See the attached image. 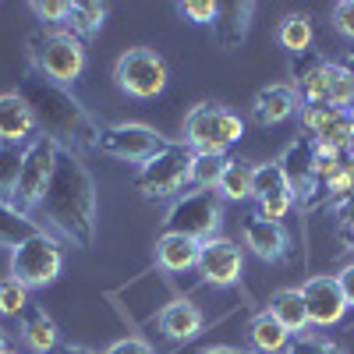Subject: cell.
<instances>
[{"mask_svg":"<svg viewBox=\"0 0 354 354\" xmlns=\"http://www.w3.org/2000/svg\"><path fill=\"white\" fill-rule=\"evenodd\" d=\"M43 220H50L64 238L78 248H93L96 245V227H100V209H96V185L88 177L85 163L71 153L61 149L57 156L53 181L39 202Z\"/></svg>","mask_w":354,"mask_h":354,"instance_id":"6da1fadb","label":"cell"},{"mask_svg":"<svg viewBox=\"0 0 354 354\" xmlns=\"http://www.w3.org/2000/svg\"><path fill=\"white\" fill-rule=\"evenodd\" d=\"M18 96L28 103V110H32L36 124L46 131V138H53L57 145L68 142L71 149H100L103 131L64 85L50 82L39 71H28L18 82Z\"/></svg>","mask_w":354,"mask_h":354,"instance_id":"7a4b0ae2","label":"cell"},{"mask_svg":"<svg viewBox=\"0 0 354 354\" xmlns=\"http://www.w3.org/2000/svg\"><path fill=\"white\" fill-rule=\"evenodd\" d=\"M294 75H298V96L305 106H351L354 103V78L344 64L322 61L312 50L294 57Z\"/></svg>","mask_w":354,"mask_h":354,"instance_id":"3957f363","label":"cell"},{"mask_svg":"<svg viewBox=\"0 0 354 354\" xmlns=\"http://www.w3.org/2000/svg\"><path fill=\"white\" fill-rule=\"evenodd\" d=\"M32 50V64L39 75H46L57 85H71L85 71V46L68 28H43V32L28 36Z\"/></svg>","mask_w":354,"mask_h":354,"instance_id":"277c9868","label":"cell"},{"mask_svg":"<svg viewBox=\"0 0 354 354\" xmlns=\"http://www.w3.org/2000/svg\"><path fill=\"white\" fill-rule=\"evenodd\" d=\"M241 135H245L241 117L216 106V103H198L185 117V145L192 153H220V156H227V149L234 142H241Z\"/></svg>","mask_w":354,"mask_h":354,"instance_id":"5b68a950","label":"cell"},{"mask_svg":"<svg viewBox=\"0 0 354 354\" xmlns=\"http://www.w3.org/2000/svg\"><path fill=\"white\" fill-rule=\"evenodd\" d=\"M220 223H223L220 192H188L170 205V213L163 220V227L170 234H185V238H192V241L216 238Z\"/></svg>","mask_w":354,"mask_h":354,"instance_id":"8992f818","label":"cell"},{"mask_svg":"<svg viewBox=\"0 0 354 354\" xmlns=\"http://www.w3.org/2000/svg\"><path fill=\"white\" fill-rule=\"evenodd\" d=\"M113 78H117V85H121L128 96H135V100H156L167 88L170 71H167V61L156 50L135 46V50H124L121 57H117Z\"/></svg>","mask_w":354,"mask_h":354,"instance_id":"52a82bcc","label":"cell"},{"mask_svg":"<svg viewBox=\"0 0 354 354\" xmlns=\"http://www.w3.org/2000/svg\"><path fill=\"white\" fill-rule=\"evenodd\" d=\"M188 167H192V149L185 142H170L156 160L138 167L135 188L145 198H174L177 192H185V185H188Z\"/></svg>","mask_w":354,"mask_h":354,"instance_id":"ba28073f","label":"cell"},{"mask_svg":"<svg viewBox=\"0 0 354 354\" xmlns=\"http://www.w3.org/2000/svg\"><path fill=\"white\" fill-rule=\"evenodd\" d=\"M64 270V252L50 234H32L11 252V277L25 287H50Z\"/></svg>","mask_w":354,"mask_h":354,"instance_id":"9c48e42d","label":"cell"},{"mask_svg":"<svg viewBox=\"0 0 354 354\" xmlns=\"http://www.w3.org/2000/svg\"><path fill=\"white\" fill-rule=\"evenodd\" d=\"M57 156H61V145L53 138H32L25 149V163H21V177H18V188H15V205L21 213L28 209H39V202L53 181V170H57Z\"/></svg>","mask_w":354,"mask_h":354,"instance_id":"30bf717a","label":"cell"},{"mask_svg":"<svg viewBox=\"0 0 354 354\" xmlns=\"http://www.w3.org/2000/svg\"><path fill=\"white\" fill-rule=\"evenodd\" d=\"M280 170L287 177V185L294 192V202L301 205V209H319L322 202H330L326 198V188H322L319 181V174H315V142L312 138H298L290 145V149L280 156Z\"/></svg>","mask_w":354,"mask_h":354,"instance_id":"8fae6325","label":"cell"},{"mask_svg":"<svg viewBox=\"0 0 354 354\" xmlns=\"http://www.w3.org/2000/svg\"><path fill=\"white\" fill-rule=\"evenodd\" d=\"M167 145L170 142L156 135L149 124H113V128H103L100 135V153L121 160V163H138V167L156 160Z\"/></svg>","mask_w":354,"mask_h":354,"instance_id":"7c38bea8","label":"cell"},{"mask_svg":"<svg viewBox=\"0 0 354 354\" xmlns=\"http://www.w3.org/2000/svg\"><path fill=\"white\" fill-rule=\"evenodd\" d=\"M301 131L322 149L347 153V145L354 138L351 117L344 106H301Z\"/></svg>","mask_w":354,"mask_h":354,"instance_id":"4fadbf2b","label":"cell"},{"mask_svg":"<svg viewBox=\"0 0 354 354\" xmlns=\"http://www.w3.org/2000/svg\"><path fill=\"white\" fill-rule=\"evenodd\" d=\"M198 277L202 283H209V287H230V283H238L241 280V270H245V255L241 248L227 241V238H209V241H202L198 248Z\"/></svg>","mask_w":354,"mask_h":354,"instance_id":"5bb4252c","label":"cell"},{"mask_svg":"<svg viewBox=\"0 0 354 354\" xmlns=\"http://www.w3.org/2000/svg\"><path fill=\"white\" fill-rule=\"evenodd\" d=\"M301 294H305L312 326H337V322L347 315V301H344V290H340L337 277H326V273L308 277Z\"/></svg>","mask_w":354,"mask_h":354,"instance_id":"9a60e30c","label":"cell"},{"mask_svg":"<svg viewBox=\"0 0 354 354\" xmlns=\"http://www.w3.org/2000/svg\"><path fill=\"white\" fill-rule=\"evenodd\" d=\"M301 106V96H298V88L294 85H266L255 93L252 100V117H255V124L262 128H270V124H280L287 121V117H294Z\"/></svg>","mask_w":354,"mask_h":354,"instance_id":"2e32d148","label":"cell"},{"mask_svg":"<svg viewBox=\"0 0 354 354\" xmlns=\"http://www.w3.org/2000/svg\"><path fill=\"white\" fill-rule=\"evenodd\" d=\"M245 245L262 259V262H280L290 255V238H287V227L273 223V220H262V216H248L245 220Z\"/></svg>","mask_w":354,"mask_h":354,"instance_id":"e0dca14e","label":"cell"},{"mask_svg":"<svg viewBox=\"0 0 354 354\" xmlns=\"http://www.w3.org/2000/svg\"><path fill=\"white\" fill-rule=\"evenodd\" d=\"M202 326H205V319H202L198 305L188 301V298H174L160 312V333L167 340H192V337L202 333Z\"/></svg>","mask_w":354,"mask_h":354,"instance_id":"ac0fdd59","label":"cell"},{"mask_svg":"<svg viewBox=\"0 0 354 354\" xmlns=\"http://www.w3.org/2000/svg\"><path fill=\"white\" fill-rule=\"evenodd\" d=\"M255 15V4H216V21H213V36L220 50H238L248 36V21Z\"/></svg>","mask_w":354,"mask_h":354,"instance_id":"d6986e66","label":"cell"},{"mask_svg":"<svg viewBox=\"0 0 354 354\" xmlns=\"http://www.w3.org/2000/svg\"><path fill=\"white\" fill-rule=\"evenodd\" d=\"M198 248H202V241H192V238H185V234L163 230L160 241H156V262L167 273H188V270L198 266Z\"/></svg>","mask_w":354,"mask_h":354,"instance_id":"ffe728a7","label":"cell"},{"mask_svg":"<svg viewBox=\"0 0 354 354\" xmlns=\"http://www.w3.org/2000/svg\"><path fill=\"white\" fill-rule=\"evenodd\" d=\"M270 312L280 326L290 333V337H301L308 326H312V319H308V305H305V294L298 287H287V290H277L273 298H270Z\"/></svg>","mask_w":354,"mask_h":354,"instance_id":"44dd1931","label":"cell"},{"mask_svg":"<svg viewBox=\"0 0 354 354\" xmlns=\"http://www.w3.org/2000/svg\"><path fill=\"white\" fill-rule=\"evenodd\" d=\"M36 117L28 110V103L18 93H4L0 96V142H25L36 131Z\"/></svg>","mask_w":354,"mask_h":354,"instance_id":"7402d4cb","label":"cell"},{"mask_svg":"<svg viewBox=\"0 0 354 354\" xmlns=\"http://www.w3.org/2000/svg\"><path fill=\"white\" fill-rule=\"evenodd\" d=\"M21 340L32 354H53L61 333H57V322L43 308H28L25 319H21Z\"/></svg>","mask_w":354,"mask_h":354,"instance_id":"603a6c76","label":"cell"},{"mask_svg":"<svg viewBox=\"0 0 354 354\" xmlns=\"http://www.w3.org/2000/svg\"><path fill=\"white\" fill-rule=\"evenodd\" d=\"M43 227L28 216V213H21L18 205H11V202H0V245L4 248H18L21 241H28L32 234H39Z\"/></svg>","mask_w":354,"mask_h":354,"instance_id":"cb8c5ba5","label":"cell"},{"mask_svg":"<svg viewBox=\"0 0 354 354\" xmlns=\"http://www.w3.org/2000/svg\"><path fill=\"white\" fill-rule=\"evenodd\" d=\"M252 198H255V202H294V192H290L287 177H283V170H280V160L255 167Z\"/></svg>","mask_w":354,"mask_h":354,"instance_id":"d4e9b609","label":"cell"},{"mask_svg":"<svg viewBox=\"0 0 354 354\" xmlns=\"http://www.w3.org/2000/svg\"><path fill=\"white\" fill-rule=\"evenodd\" d=\"M248 333H252V344L259 347V354H283L290 347V340H294L270 312H259L252 319V330Z\"/></svg>","mask_w":354,"mask_h":354,"instance_id":"484cf974","label":"cell"},{"mask_svg":"<svg viewBox=\"0 0 354 354\" xmlns=\"http://www.w3.org/2000/svg\"><path fill=\"white\" fill-rule=\"evenodd\" d=\"M223 170H227V156H220V153H192L188 185H195L198 192H216Z\"/></svg>","mask_w":354,"mask_h":354,"instance_id":"4316f807","label":"cell"},{"mask_svg":"<svg viewBox=\"0 0 354 354\" xmlns=\"http://www.w3.org/2000/svg\"><path fill=\"white\" fill-rule=\"evenodd\" d=\"M21 163H25V149L18 142H0V202L15 205V188L21 177Z\"/></svg>","mask_w":354,"mask_h":354,"instance_id":"83f0119b","label":"cell"},{"mask_svg":"<svg viewBox=\"0 0 354 354\" xmlns=\"http://www.w3.org/2000/svg\"><path fill=\"white\" fill-rule=\"evenodd\" d=\"M252 185H255V167L245 160H227L216 192L220 198H252Z\"/></svg>","mask_w":354,"mask_h":354,"instance_id":"f1b7e54d","label":"cell"},{"mask_svg":"<svg viewBox=\"0 0 354 354\" xmlns=\"http://www.w3.org/2000/svg\"><path fill=\"white\" fill-rule=\"evenodd\" d=\"M106 21V4H100V0H78V4H71V18H68V32L85 39V36H96L100 28Z\"/></svg>","mask_w":354,"mask_h":354,"instance_id":"f546056e","label":"cell"},{"mask_svg":"<svg viewBox=\"0 0 354 354\" xmlns=\"http://www.w3.org/2000/svg\"><path fill=\"white\" fill-rule=\"evenodd\" d=\"M277 39H280V46H283V50H290L294 57L308 53V46H312V39H315V32H312V21H308L305 15H287V18L280 21V32H277Z\"/></svg>","mask_w":354,"mask_h":354,"instance_id":"4dcf8cb0","label":"cell"},{"mask_svg":"<svg viewBox=\"0 0 354 354\" xmlns=\"http://www.w3.org/2000/svg\"><path fill=\"white\" fill-rule=\"evenodd\" d=\"M28 312V287L18 283L15 277L0 280V315H25Z\"/></svg>","mask_w":354,"mask_h":354,"instance_id":"1f68e13d","label":"cell"},{"mask_svg":"<svg viewBox=\"0 0 354 354\" xmlns=\"http://www.w3.org/2000/svg\"><path fill=\"white\" fill-rule=\"evenodd\" d=\"M32 15L43 21V25H68L71 18V4L68 0H32Z\"/></svg>","mask_w":354,"mask_h":354,"instance_id":"d6a6232c","label":"cell"},{"mask_svg":"<svg viewBox=\"0 0 354 354\" xmlns=\"http://www.w3.org/2000/svg\"><path fill=\"white\" fill-rule=\"evenodd\" d=\"M283 354H347V351H344L340 344H333V340H322V337L301 333V337L290 340V347H287Z\"/></svg>","mask_w":354,"mask_h":354,"instance_id":"836d02e7","label":"cell"},{"mask_svg":"<svg viewBox=\"0 0 354 354\" xmlns=\"http://www.w3.org/2000/svg\"><path fill=\"white\" fill-rule=\"evenodd\" d=\"M177 11H181L188 21H195V25H213L216 21V4L213 0H185V4H177Z\"/></svg>","mask_w":354,"mask_h":354,"instance_id":"e575fe53","label":"cell"},{"mask_svg":"<svg viewBox=\"0 0 354 354\" xmlns=\"http://www.w3.org/2000/svg\"><path fill=\"white\" fill-rule=\"evenodd\" d=\"M351 192H354V163L344 160L340 170L326 181V198H344V195H351Z\"/></svg>","mask_w":354,"mask_h":354,"instance_id":"d590c367","label":"cell"},{"mask_svg":"<svg viewBox=\"0 0 354 354\" xmlns=\"http://www.w3.org/2000/svg\"><path fill=\"white\" fill-rule=\"evenodd\" d=\"M333 28L354 43V0H340V4H333V15H330Z\"/></svg>","mask_w":354,"mask_h":354,"instance_id":"8d00e7d4","label":"cell"},{"mask_svg":"<svg viewBox=\"0 0 354 354\" xmlns=\"http://www.w3.org/2000/svg\"><path fill=\"white\" fill-rule=\"evenodd\" d=\"M103 354H156L145 340H138V337H124V340H113Z\"/></svg>","mask_w":354,"mask_h":354,"instance_id":"74e56055","label":"cell"},{"mask_svg":"<svg viewBox=\"0 0 354 354\" xmlns=\"http://www.w3.org/2000/svg\"><path fill=\"white\" fill-rule=\"evenodd\" d=\"M333 216H337L340 230H344V227H354V192L333 202Z\"/></svg>","mask_w":354,"mask_h":354,"instance_id":"f35d334b","label":"cell"},{"mask_svg":"<svg viewBox=\"0 0 354 354\" xmlns=\"http://www.w3.org/2000/svg\"><path fill=\"white\" fill-rule=\"evenodd\" d=\"M337 283H340V290H344V301H347V308H354V262H347L344 270L337 273Z\"/></svg>","mask_w":354,"mask_h":354,"instance_id":"ab89813d","label":"cell"},{"mask_svg":"<svg viewBox=\"0 0 354 354\" xmlns=\"http://www.w3.org/2000/svg\"><path fill=\"white\" fill-rule=\"evenodd\" d=\"M340 245H344L347 252H354V227H344V230H340Z\"/></svg>","mask_w":354,"mask_h":354,"instance_id":"60d3db41","label":"cell"},{"mask_svg":"<svg viewBox=\"0 0 354 354\" xmlns=\"http://www.w3.org/2000/svg\"><path fill=\"white\" fill-rule=\"evenodd\" d=\"M347 71H351V78H354V50H347V57H344V61H340Z\"/></svg>","mask_w":354,"mask_h":354,"instance_id":"b9f144b4","label":"cell"},{"mask_svg":"<svg viewBox=\"0 0 354 354\" xmlns=\"http://www.w3.org/2000/svg\"><path fill=\"white\" fill-rule=\"evenodd\" d=\"M205 354H245V351H234V347H209Z\"/></svg>","mask_w":354,"mask_h":354,"instance_id":"7bdbcfd3","label":"cell"},{"mask_svg":"<svg viewBox=\"0 0 354 354\" xmlns=\"http://www.w3.org/2000/svg\"><path fill=\"white\" fill-rule=\"evenodd\" d=\"M57 354H93V351H85V347H61Z\"/></svg>","mask_w":354,"mask_h":354,"instance_id":"ee69618b","label":"cell"},{"mask_svg":"<svg viewBox=\"0 0 354 354\" xmlns=\"http://www.w3.org/2000/svg\"><path fill=\"white\" fill-rule=\"evenodd\" d=\"M347 160L354 163V138H351V145H347Z\"/></svg>","mask_w":354,"mask_h":354,"instance_id":"f6af8a7d","label":"cell"},{"mask_svg":"<svg viewBox=\"0 0 354 354\" xmlns=\"http://www.w3.org/2000/svg\"><path fill=\"white\" fill-rule=\"evenodd\" d=\"M8 351V340H4V330H0V354H4Z\"/></svg>","mask_w":354,"mask_h":354,"instance_id":"bcb514c9","label":"cell"},{"mask_svg":"<svg viewBox=\"0 0 354 354\" xmlns=\"http://www.w3.org/2000/svg\"><path fill=\"white\" fill-rule=\"evenodd\" d=\"M347 117H351V128H354V103L347 106Z\"/></svg>","mask_w":354,"mask_h":354,"instance_id":"7dc6e473","label":"cell"},{"mask_svg":"<svg viewBox=\"0 0 354 354\" xmlns=\"http://www.w3.org/2000/svg\"><path fill=\"white\" fill-rule=\"evenodd\" d=\"M4 354H15V351H11V347H8V351H4Z\"/></svg>","mask_w":354,"mask_h":354,"instance_id":"c3c4849f","label":"cell"}]
</instances>
